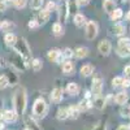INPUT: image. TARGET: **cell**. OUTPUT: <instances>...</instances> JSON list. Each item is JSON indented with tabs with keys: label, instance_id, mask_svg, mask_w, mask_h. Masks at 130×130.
<instances>
[{
	"label": "cell",
	"instance_id": "c3c4849f",
	"mask_svg": "<svg viewBox=\"0 0 130 130\" xmlns=\"http://www.w3.org/2000/svg\"><path fill=\"white\" fill-rule=\"evenodd\" d=\"M3 2H4L5 4H10V3H13V0H3Z\"/></svg>",
	"mask_w": 130,
	"mask_h": 130
},
{
	"label": "cell",
	"instance_id": "cb8c5ba5",
	"mask_svg": "<svg viewBox=\"0 0 130 130\" xmlns=\"http://www.w3.org/2000/svg\"><path fill=\"white\" fill-rule=\"evenodd\" d=\"M68 112H69V117L77 118L79 116V113H81L79 105H70V107H68Z\"/></svg>",
	"mask_w": 130,
	"mask_h": 130
},
{
	"label": "cell",
	"instance_id": "f1b7e54d",
	"mask_svg": "<svg viewBox=\"0 0 130 130\" xmlns=\"http://www.w3.org/2000/svg\"><path fill=\"white\" fill-rule=\"evenodd\" d=\"M43 3H44V0H30V8L34 10H39L42 9Z\"/></svg>",
	"mask_w": 130,
	"mask_h": 130
},
{
	"label": "cell",
	"instance_id": "277c9868",
	"mask_svg": "<svg viewBox=\"0 0 130 130\" xmlns=\"http://www.w3.org/2000/svg\"><path fill=\"white\" fill-rule=\"evenodd\" d=\"M98 32H99V27H98V24L95 21H87L85 25V35H86V39L89 40H94L96 37H98Z\"/></svg>",
	"mask_w": 130,
	"mask_h": 130
},
{
	"label": "cell",
	"instance_id": "d6a6232c",
	"mask_svg": "<svg viewBox=\"0 0 130 130\" xmlns=\"http://www.w3.org/2000/svg\"><path fill=\"white\" fill-rule=\"evenodd\" d=\"M7 78H8L10 86H14V85H17V82H18V78H17V75H16L14 73H8V74H7Z\"/></svg>",
	"mask_w": 130,
	"mask_h": 130
},
{
	"label": "cell",
	"instance_id": "db71d44e",
	"mask_svg": "<svg viewBox=\"0 0 130 130\" xmlns=\"http://www.w3.org/2000/svg\"><path fill=\"white\" fill-rule=\"evenodd\" d=\"M0 118H3V113L2 112H0Z\"/></svg>",
	"mask_w": 130,
	"mask_h": 130
},
{
	"label": "cell",
	"instance_id": "ac0fdd59",
	"mask_svg": "<svg viewBox=\"0 0 130 130\" xmlns=\"http://www.w3.org/2000/svg\"><path fill=\"white\" fill-rule=\"evenodd\" d=\"M127 99H129V95H127L125 91H121V92H118V94L116 95L115 102H116L117 104H120V105H124V104H126Z\"/></svg>",
	"mask_w": 130,
	"mask_h": 130
},
{
	"label": "cell",
	"instance_id": "1f68e13d",
	"mask_svg": "<svg viewBox=\"0 0 130 130\" xmlns=\"http://www.w3.org/2000/svg\"><path fill=\"white\" fill-rule=\"evenodd\" d=\"M8 86H9V81H8V78H7V75H5V74L0 75V90L7 89Z\"/></svg>",
	"mask_w": 130,
	"mask_h": 130
},
{
	"label": "cell",
	"instance_id": "6da1fadb",
	"mask_svg": "<svg viewBox=\"0 0 130 130\" xmlns=\"http://www.w3.org/2000/svg\"><path fill=\"white\" fill-rule=\"evenodd\" d=\"M13 105H14V111L17 115L22 116L26 111L27 107V94L25 87H18L17 91L14 92L13 96Z\"/></svg>",
	"mask_w": 130,
	"mask_h": 130
},
{
	"label": "cell",
	"instance_id": "5b68a950",
	"mask_svg": "<svg viewBox=\"0 0 130 130\" xmlns=\"http://www.w3.org/2000/svg\"><path fill=\"white\" fill-rule=\"evenodd\" d=\"M10 64H12L17 70H21V72H24L27 68V65H29L25 61V59L21 57L18 53H16V55H13V56H10Z\"/></svg>",
	"mask_w": 130,
	"mask_h": 130
},
{
	"label": "cell",
	"instance_id": "681fc988",
	"mask_svg": "<svg viewBox=\"0 0 130 130\" xmlns=\"http://www.w3.org/2000/svg\"><path fill=\"white\" fill-rule=\"evenodd\" d=\"M5 127V125H4V122H0V130H3Z\"/></svg>",
	"mask_w": 130,
	"mask_h": 130
},
{
	"label": "cell",
	"instance_id": "7402d4cb",
	"mask_svg": "<svg viewBox=\"0 0 130 130\" xmlns=\"http://www.w3.org/2000/svg\"><path fill=\"white\" fill-rule=\"evenodd\" d=\"M16 39H17V37L13 34V32H7V34L4 35V42H5V44L9 46V47H13Z\"/></svg>",
	"mask_w": 130,
	"mask_h": 130
},
{
	"label": "cell",
	"instance_id": "8992f818",
	"mask_svg": "<svg viewBox=\"0 0 130 130\" xmlns=\"http://www.w3.org/2000/svg\"><path fill=\"white\" fill-rule=\"evenodd\" d=\"M57 14H59V21L61 22H67L68 21V16H69V7H68V0L64 2L57 7Z\"/></svg>",
	"mask_w": 130,
	"mask_h": 130
},
{
	"label": "cell",
	"instance_id": "d4e9b609",
	"mask_svg": "<svg viewBox=\"0 0 130 130\" xmlns=\"http://www.w3.org/2000/svg\"><path fill=\"white\" fill-rule=\"evenodd\" d=\"M67 91H68L70 95H78L79 87H78V85L75 83V82H69L68 86H67Z\"/></svg>",
	"mask_w": 130,
	"mask_h": 130
},
{
	"label": "cell",
	"instance_id": "4fadbf2b",
	"mask_svg": "<svg viewBox=\"0 0 130 130\" xmlns=\"http://www.w3.org/2000/svg\"><path fill=\"white\" fill-rule=\"evenodd\" d=\"M103 9L105 10V13L111 14L113 10L116 9V3H115V0H103Z\"/></svg>",
	"mask_w": 130,
	"mask_h": 130
},
{
	"label": "cell",
	"instance_id": "ee69618b",
	"mask_svg": "<svg viewBox=\"0 0 130 130\" xmlns=\"http://www.w3.org/2000/svg\"><path fill=\"white\" fill-rule=\"evenodd\" d=\"M5 9H7V4L3 2V0H0V13H2V12H4Z\"/></svg>",
	"mask_w": 130,
	"mask_h": 130
},
{
	"label": "cell",
	"instance_id": "f6af8a7d",
	"mask_svg": "<svg viewBox=\"0 0 130 130\" xmlns=\"http://www.w3.org/2000/svg\"><path fill=\"white\" fill-rule=\"evenodd\" d=\"M122 86H124V87H130V79H129V78L124 79V81H122Z\"/></svg>",
	"mask_w": 130,
	"mask_h": 130
},
{
	"label": "cell",
	"instance_id": "ffe728a7",
	"mask_svg": "<svg viewBox=\"0 0 130 130\" xmlns=\"http://www.w3.org/2000/svg\"><path fill=\"white\" fill-rule=\"evenodd\" d=\"M125 31H126V27L121 24H116L112 26V32H113V35H117V37H121L125 34Z\"/></svg>",
	"mask_w": 130,
	"mask_h": 130
},
{
	"label": "cell",
	"instance_id": "4316f807",
	"mask_svg": "<svg viewBox=\"0 0 130 130\" xmlns=\"http://www.w3.org/2000/svg\"><path fill=\"white\" fill-rule=\"evenodd\" d=\"M69 117V112H68V107L67 108H60L57 111V120L62 121V120H67Z\"/></svg>",
	"mask_w": 130,
	"mask_h": 130
},
{
	"label": "cell",
	"instance_id": "d6986e66",
	"mask_svg": "<svg viewBox=\"0 0 130 130\" xmlns=\"http://www.w3.org/2000/svg\"><path fill=\"white\" fill-rule=\"evenodd\" d=\"M94 73V67L91 64H85L83 67H81V75L82 77H90Z\"/></svg>",
	"mask_w": 130,
	"mask_h": 130
},
{
	"label": "cell",
	"instance_id": "74e56055",
	"mask_svg": "<svg viewBox=\"0 0 130 130\" xmlns=\"http://www.w3.org/2000/svg\"><path fill=\"white\" fill-rule=\"evenodd\" d=\"M130 44V38H120L117 42V46H127Z\"/></svg>",
	"mask_w": 130,
	"mask_h": 130
},
{
	"label": "cell",
	"instance_id": "b9f144b4",
	"mask_svg": "<svg viewBox=\"0 0 130 130\" xmlns=\"http://www.w3.org/2000/svg\"><path fill=\"white\" fill-rule=\"evenodd\" d=\"M92 130H105V122H99Z\"/></svg>",
	"mask_w": 130,
	"mask_h": 130
},
{
	"label": "cell",
	"instance_id": "d590c367",
	"mask_svg": "<svg viewBox=\"0 0 130 130\" xmlns=\"http://www.w3.org/2000/svg\"><path fill=\"white\" fill-rule=\"evenodd\" d=\"M17 9H22L26 7V0H13V3H12Z\"/></svg>",
	"mask_w": 130,
	"mask_h": 130
},
{
	"label": "cell",
	"instance_id": "f907efd6",
	"mask_svg": "<svg viewBox=\"0 0 130 130\" xmlns=\"http://www.w3.org/2000/svg\"><path fill=\"white\" fill-rule=\"evenodd\" d=\"M126 20H127V21H130V10H129L127 14H126Z\"/></svg>",
	"mask_w": 130,
	"mask_h": 130
},
{
	"label": "cell",
	"instance_id": "9a60e30c",
	"mask_svg": "<svg viewBox=\"0 0 130 130\" xmlns=\"http://www.w3.org/2000/svg\"><path fill=\"white\" fill-rule=\"evenodd\" d=\"M89 55V48L87 47H78L74 50V56L77 59H85Z\"/></svg>",
	"mask_w": 130,
	"mask_h": 130
},
{
	"label": "cell",
	"instance_id": "7bdbcfd3",
	"mask_svg": "<svg viewBox=\"0 0 130 130\" xmlns=\"http://www.w3.org/2000/svg\"><path fill=\"white\" fill-rule=\"evenodd\" d=\"M78 4V7H85V5H87L90 3V0H75Z\"/></svg>",
	"mask_w": 130,
	"mask_h": 130
},
{
	"label": "cell",
	"instance_id": "f5cc1de1",
	"mask_svg": "<svg viewBox=\"0 0 130 130\" xmlns=\"http://www.w3.org/2000/svg\"><path fill=\"white\" fill-rule=\"evenodd\" d=\"M24 130H31V129H30V127H25Z\"/></svg>",
	"mask_w": 130,
	"mask_h": 130
},
{
	"label": "cell",
	"instance_id": "bcb514c9",
	"mask_svg": "<svg viewBox=\"0 0 130 130\" xmlns=\"http://www.w3.org/2000/svg\"><path fill=\"white\" fill-rule=\"evenodd\" d=\"M124 73H125V75H130V65H126L124 68Z\"/></svg>",
	"mask_w": 130,
	"mask_h": 130
},
{
	"label": "cell",
	"instance_id": "f546056e",
	"mask_svg": "<svg viewBox=\"0 0 130 130\" xmlns=\"http://www.w3.org/2000/svg\"><path fill=\"white\" fill-rule=\"evenodd\" d=\"M94 105L98 108V109H103V108L105 107V100L103 99L102 96H98V98H95V102H94Z\"/></svg>",
	"mask_w": 130,
	"mask_h": 130
},
{
	"label": "cell",
	"instance_id": "603a6c76",
	"mask_svg": "<svg viewBox=\"0 0 130 130\" xmlns=\"http://www.w3.org/2000/svg\"><path fill=\"white\" fill-rule=\"evenodd\" d=\"M52 34L55 37H61L64 34V29H62V25L60 22H55L52 25Z\"/></svg>",
	"mask_w": 130,
	"mask_h": 130
},
{
	"label": "cell",
	"instance_id": "83f0119b",
	"mask_svg": "<svg viewBox=\"0 0 130 130\" xmlns=\"http://www.w3.org/2000/svg\"><path fill=\"white\" fill-rule=\"evenodd\" d=\"M122 16H124V12H122V9H120V8H116L113 12L111 13V20L112 21H118L120 18H122Z\"/></svg>",
	"mask_w": 130,
	"mask_h": 130
},
{
	"label": "cell",
	"instance_id": "7dc6e473",
	"mask_svg": "<svg viewBox=\"0 0 130 130\" xmlns=\"http://www.w3.org/2000/svg\"><path fill=\"white\" fill-rule=\"evenodd\" d=\"M117 130H130V125H121Z\"/></svg>",
	"mask_w": 130,
	"mask_h": 130
},
{
	"label": "cell",
	"instance_id": "52a82bcc",
	"mask_svg": "<svg viewBox=\"0 0 130 130\" xmlns=\"http://www.w3.org/2000/svg\"><path fill=\"white\" fill-rule=\"evenodd\" d=\"M102 91H103V79L99 77H95L91 85V94L95 98H98V96H102Z\"/></svg>",
	"mask_w": 130,
	"mask_h": 130
},
{
	"label": "cell",
	"instance_id": "8fae6325",
	"mask_svg": "<svg viewBox=\"0 0 130 130\" xmlns=\"http://www.w3.org/2000/svg\"><path fill=\"white\" fill-rule=\"evenodd\" d=\"M16 118H17L16 111L7 109V111L3 112V120H4L5 122H13V121H16Z\"/></svg>",
	"mask_w": 130,
	"mask_h": 130
},
{
	"label": "cell",
	"instance_id": "836d02e7",
	"mask_svg": "<svg viewBox=\"0 0 130 130\" xmlns=\"http://www.w3.org/2000/svg\"><path fill=\"white\" fill-rule=\"evenodd\" d=\"M92 107V103L89 100V99H85V100H82L81 103H79V109L82 111H85V109H89V108H91Z\"/></svg>",
	"mask_w": 130,
	"mask_h": 130
},
{
	"label": "cell",
	"instance_id": "7a4b0ae2",
	"mask_svg": "<svg viewBox=\"0 0 130 130\" xmlns=\"http://www.w3.org/2000/svg\"><path fill=\"white\" fill-rule=\"evenodd\" d=\"M13 48H14L16 53H18L21 57L25 59V61H26L27 64H30V60H31V50H30L29 43L26 42L25 38L17 37L14 44H13Z\"/></svg>",
	"mask_w": 130,
	"mask_h": 130
},
{
	"label": "cell",
	"instance_id": "484cf974",
	"mask_svg": "<svg viewBox=\"0 0 130 130\" xmlns=\"http://www.w3.org/2000/svg\"><path fill=\"white\" fill-rule=\"evenodd\" d=\"M13 27H14V24L10 22L9 20H4L3 22H0V30H3V31L10 32V30H12Z\"/></svg>",
	"mask_w": 130,
	"mask_h": 130
},
{
	"label": "cell",
	"instance_id": "816d5d0a",
	"mask_svg": "<svg viewBox=\"0 0 130 130\" xmlns=\"http://www.w3.org/2000/svg\"><path fill=\"white\" fill-rule=\"evenodd\" d=\"M120 2H122V3H126V2H127V0H120Z\"/></svg>",
	"mask_w": 130,
	"mask_h": 130
},
{
	"label": "cell",
	"instance_id": "8d00e7d4",
	"mask_svg": "<svg viewBox=\"0 0 130 130\" xmlns=\"http://www.w3.org/2000/svg\"><path fill=\"white\" fill-rule=\"evenodd\" d=\"M122 81H124L122 77H115L112 79V86L113 87H120V86H122Z\"/></svg>",
	"mask_w": 130,
	"mask_h": 130
},
{
	"label": "cell",
	"instance_id": "4dcf8cb0",
	"mask_svg": "<svg viewBox=\"0 0 130 130\" xmlns=\"http://www.w3.org/2000/svg\"><path fill=\"white\" fill-rule=\"evenodd\" d=\"M26 125H27V127H30L31 130H40L39 126L37 125V122L32 120L31 117H27V118H26Z\"/></svg>",
	"mask_w": 130,
	"mask_h": 130
},
{
	"label": "cell",
	"instance_id": "5bb4252c",
	"mask_svg": "<svg viewBox=\"0 0 130 130\" xmlns=\"http://www.w3.org/2000/svg\"><path fill=\"white\" fill-rule=\"evenodd\" d=\"M117 55L121 57H129L130 56V44L127 46H117Z\"/></svg>",
	"mask_w": 130,
	"mask_h": 130
},
{
	"label": "cell",
	"instance_id": "60d3db41",
	"mask_svg": "<svg viewBox=\"0 0 130 130\" xmlns=\"http://www.w3.org/2000/svg\"><path fill=\"white\" fill-rule=\"evenodd\" d=\"M56 8H57V7H56V4H55V3H53V2H48V3H47V8H46V9H47V10H48V12L51 13V12H52V10H55Z\"/></svg>",
	"mask_w": 130,
	"mask_h": 130
},
{
	"label": "cell",
	"instance_id": "30bf717a",
	"mask_svg": "<svg viewBox=\"0 0 130 130\" xmlns=\"http://www.w3.org/2000/svg\"><path fill=\"white\" fill-rule=\"evenodd\" d=\"M62 89L61 87H56V89H53L52 92H51V100L53 103H60L62 100Z\"/></svg>",
	"mask_w": 130,
	"mask_h": 130
},
{
	"label": "cell",
	"instance_id": "3957f363",
	"mask_svg": "<svg viewBox=\"0 0 130 130\" xmlns=\"http://www.w3.org/2000/svg\"><path fill=\"white\" fill-rule=\"evenodd\" d=\"M47 111H48V107H47V103H46L44 99L39 98V99H37L34 102V105H32V115H34L35 117L43 118L46 116Z\"/></svg>",
	"mask_w": 130,
	"mask_h": 130
},
{
	"label": "cell",
	"instance_id": "ab89813d",
	"mask_svg": "<svg viewBox=\"0 0 130 130\" xmlns=\"http://www.w3.org/2000/svg\"><path fill=\"white\" fill-rule=\"evenodd\" d=\"M120 113H121V116H122V117H130V107H125V108H121Z\"/></svg>",
	"mask_w": 130,
	"mask_h": 130
},
{
	"label": "cell",
	"instance_id": "7c38bea8",
	"mask_svg": "<svg viewBox=\"0 0 130 130\" xmlns=\"http://www.w3.org/2000/svg\"><path fill=\"white\" fill-rule=\"evenodd\" d=\"M73 22H74V25L77 26V27H83L87 21H86V17L82 13H75L74 14V18H73Z\"/></svg>",
	"mask_w": 130,
	"mask_h": 130
},
{
	"label": "cell",
	"instance_id": "2e32d148",
	"mask_svg": "<svg viewBox=\"0 0 130 130\" xmlns=\"http://www.w3.org/2000/svg\"><path fill=\"white\" fill-rule=\"evenodd\" d=\"M50 12L47 9H43V10H40L39 12V16H38V22H39V25L42 24V25H44V24H47V21L50 20Z\"/></svg>",
	"mask_w": 130,
	"mask_h": 130
},
{
	"label": "cell",
	"instance_id": "e575fe53",
	"mask_svg": "<svg viewBox=\"0 0 130 130\" xmlns=\"http://www.w3.org/2000/svg\"><path fill=\"white\" fill-rule=\"evenodd\" d=\"M61 55H62V57H65L67 60H69L70 57H73V55H74V51H72L70 48H65L64 51H61Z\"/></svg>",
	"mask_w": 130,
	"mask_h": 130
},
{
	"label": "cell",
	"instance_id": "e0dca14e",
	"mask_svg": "<svg viewBox=\"0 0 130 130\" xmlns=\"http://www.w3.org/2000/svg\"><path fill=\"white\" fill-rule=\"evenodd\" d=\"M30 67H31V69H32V72H39V70H42V68H43V64H42V60L40 59H38V57H35V59H31L30 60Z\"/></svg>",
	"mask_w": 130,
	"mask_h": 130
},
{
	"label": "cell",
	"instance_id": "9c48e42d",
	"mask_svg": "<svg viewBox=\"0 0 130 130\" xmlns=\"http://www.w3.org/2000/svg\"><path fill=\"white\" fill-rule=\"evenodd\" d=\"M47 59H48L51 62H60L61 59H64V57H62V55H61V51H60V50L52 48V50H50V51L47 52Z\"/></svg>",
	"mask_w": 130,
	"mask_h": 130
},
{
	"label": "cell",
	"instance_id": "ba28073f",
	"mask_svg": "<svg viewBox=\"0 0 130 130\" xmlns=\"http://www.w3.org/2000/svg\"><path fill=\"white\" fill-rule=\"evenodd\" d=\"M98 51L100 52V55L103 56H108L112 51V44L108 39H102L98 44Z\"/></svg>",
	"mask_w": 130,
	"mask_h": 130
},
{
	"label": "cell",
	"instance_id": "44dd1931",
	"mask_svg": "<svg viewBox=\"0 0 130 130\" xmlns=\"http://www.w3.org/2000/svg\"><path fill=\"white\" fill-rule=\"evenodd\" d=\"M61 69H62V73H65V74H72L74 72V65L70 60H67V61L62 62Z\"/></svg>",
	"mask_w": 130,
	"mask_h": 130
},
{
	"label": "cell",
	"instance_id": "f35d334b",
	"mask_svg": "<svg viewBox=\"0 0 130 130\" xmlns=\"http://www.w3.org/2000/svg\"><path fill=\"white\" fill-rule=\"evenodd\" d=\"M38 26H39L38 20H30L29 22H27V27H29V29H37Z\"/></svg>",
	"mask_w": 130,
	"mask_h": 130
}]
</instances>
